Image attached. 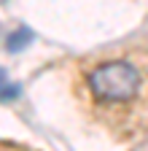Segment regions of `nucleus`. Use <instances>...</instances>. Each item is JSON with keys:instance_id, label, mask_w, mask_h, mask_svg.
Segmentation results:
<instances>
[{"instance_id": "f257e3e1", "label": "nucleus", "mask_w": 148, "mask_h": 151, "mask_svg": "<svg viewBox=\"0 0 148 151\" xmlns=\"http://www.w3.org/2000/svg\"><path fill=\"white\" fill-rule=\"evenodd\" d=\"M140 84H143L140 70L124 60L102 62L86 76V86L92 92V97L97 103H110V105L129 103L140 92Z\"/></svg>"}, {"instance_id": "f03ea898", "label": "nucleus", "mask_w": 148, "mask_h": 151, "mask_svg": "<svg viewBox=\"0 0 148 151\" xmlns=\"http://www.w3.org/2000/svg\"><path fill=\"white\" fill-rule=\"evenodd\" d=\"M27 43H32V32H30L27 27H19L16 32H11V35L6 38V46H8V51H22Z\"/></svg>"}]
</instances>
